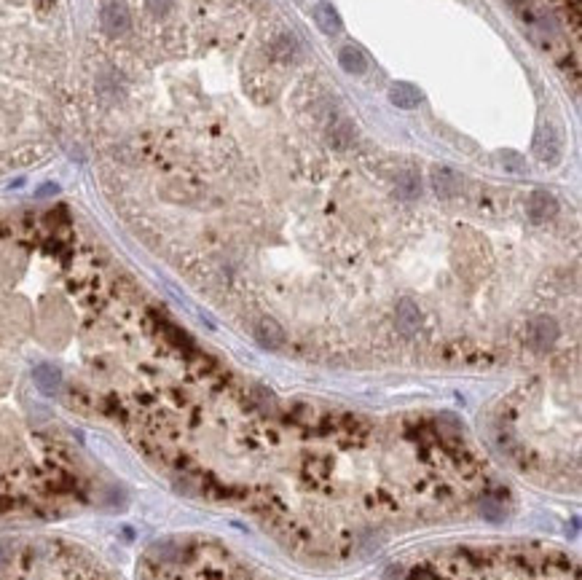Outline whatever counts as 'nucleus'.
Masks as SVG:
<instances>
[{
  "label": "nucleus",
  "instance_id": "f257e3e1",
  "mask_svg": "<svg viewBox=\"0 0 582 580\" xmlns=\"http://www.w3.org/2000/svg\"><path fill=\"white\" fill-rule=\"evenodd\" d=\"M0 580H105L86 561L51 546L14 551L11 561L0 567Z\"/></svg>",
  "mask_w": 582,
  "mask_h": 580
},
{
  "label": "nucleus",
  "instance_id": "f03ea898",
  "mask_svg": "<svg viewBox=\"0 0 582 580\" xmlns=\"http://www.w3.org/2000/svg\"><path fill=\"white\" fill-rule=\"evenodd\" d=\"M395 328H398V336L402 339H416L419 336V328H422V312H419V304L408 295H402L395 306Z\"/></svg>",
  "mask_w": 582,
  "mask_h": 580
},
{
  "label": "nucleus",
  "instance_id": "7ed1b4c3",
  "mask_svg": "<svg viewBox=\"0 0 582 580\" xmlns=\"http://www.w3.org/2000/svg\"><path fill=\"white\" fill-rule=\"evenodd\" d=\"M555 339H558V325L553 317H534L526 322V341L531 350L545 352L548 347L555 344Z\"/></svg>",
  "mask_w": 582,
  "mask_h": 580
},
{
  "label": "nucleus",
  "instance_id": "20e7f679",
  "mask_svg": "<svg viewBox=\"0 0 582 580\" xmlns=\"http://www.w3.org/2000/svg\"><path fill=\"white\" fill-rule=\"evenodd\" d=\"M558 213V202L548 191H531L526 199V215L531 223H545Z\"/></svg>",
  "mask_w": 582,
  "mask_h": 580
},
{
  "label": "nucleus",
  "instance_id": "39448f33",
  "mask_svg": "<svg viewBox=\"0 0 582 580\" xmlns=\"http://www.w3.org/2000/svg\"><path fill=\"white\" fill-rule=\"evenodd\" d=\"M252 336H255L258 344L266 347V350H279V347H284V341H287L284 328H282L274 317H260V320H255V325H252Z\"/></svg>",
  "mask_w": 582,
  "mask_h": 580
},
{
  "label": "nucleus",
  "instance_id": "423d86ee",
  "mask_svg": "<svg viewBox=\"0 0 582 580\" xmlns=\"http://www.w3.org/2000/svg\"><path fill=\"white\" fill-rule=\"evenodd\" d=\"M432 189L440 199H454L459 196L461 189H464V180L457 169L451 167H435L432 169Z\"/></svg>",
  "mask_w": 582,
  "mask_h": 580
},
{
  "label": "nucleus",
  "instance_id": "0eeeda50",
  "mask_svg": "<svg viewBox=\"0 0 582 580\" xmlns=\"http://www.w3.org/2000/svg\"><path fill=\"white\" fill-rule=\"evenodd\" d=\"M395 189H398V196L400 199H419L422 196V178H419V172L416 169H411V167H402L398 169V175H395Z\"/></svg>",
  "mask_w": 582,
  "mask_h": 580
},
{
  "label": "nucleus",
  "instance_id": "6e6552de",
  "mask_svg": "<svg viewBox=\"0 0 582 580\" xmlns=\"http://www.w3.org/2000/svg\"><path fill=\"white\" fill-rule=\"evenodd\" d=\"M338 62H341V67H343L346 73H352V75L368 73V57H365L363 49H357V46H343L341 54H338Z\"/></svg>",
  "mask_w": 582,
  "mask_h": 580
},
{
  "label": "nucleus",
  "instance_id": "1a4fd4ad",
  "mask_svg": "<svg viewBox=\"0 0 582 580\" xmlns=\"http://www.w3.org/2000/svg\"><path fill=\"white\" fill-rule=\"evenodd\" d=\"M314 22L325 35H338L341 32V19H338L336 8L330 3H317L314 5Z\"/></svg>",
  "mask_w": 582,
  "mask_h": 580
},
{
  "label": "nucleus",
  "instance_id": "9d476101",
  "mask_svg": "<svg viewBox=\"0 0 582 580\" xmlns=\"http://www.w3.org/2000/svg\"><path fill=\"white\" fill-rule=\"evenodd\" d=\"M537 156L542 161H548V164H555L558 156H561V145H558L555 129H553L550 124L542 127V134H539V140H537Z\"/></svg>",
  "mask_w": 582,
  "mask_h": 580
},
{
  "label": "nucleus",
  "instance_id": "9b49d317",
  "mask_svg": "<svg viewBox=\"0 0 582 580\" xmlns=\"http://www.w3.org/2000/svg\"><path fill=\"white\" fill-rule=\"evenodd\" d=\"M389 99H392L398 108H416L419 99H422V92H419L416 86H411V84H395V86L389 89Z\"/></svg>",
  "mask_w": 582,
  "mask_h": 580
}]
</instances>
